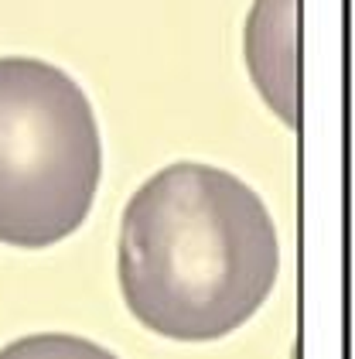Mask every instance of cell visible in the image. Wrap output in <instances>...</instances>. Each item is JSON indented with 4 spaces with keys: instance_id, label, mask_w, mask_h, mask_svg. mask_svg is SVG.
I'll use <instances>...</instances> for the list:
<instances>
[{
    "instance_id": "2",
    "label": "cell",
    "mask_w": 355,
    "mask_h": 359,
    "mask_svg": "<svg viewBox=\"0 0 355 359\" xmlns=\"http://www.w3.org/2000/svg\"><path fill=\"white\" fill-rule=\"evenodd\" d=\"M103 175L99 123L52 62L0 58V243L55 247L79 229Z\"/></svg>"
},
{
    "instance_id": "3",
    "label": "cell",
    "mask_w": 355,
    "mask_h": 359,
    "mask_svg": "<svg viewBox=\"0 0 355 359\" xmlns=\"http://www.w3.org/2000/svg\"><path fill=\"white\" fill-rule=\"evenodd\" d=\"M243 45L260 96L298 127V0H253Z\"/></svg>"
},
{
    "instance_id": "1",
    "label": "cell",
    "mask_w": 355,
    "mask_h": 359,
    "mask_svg": "<svg viewBox=\"0 0 355 359\" xmlns=\"http://www.w3.org/2000/svg\"><path fill=\"white\" fill-rule=\"evenodd\" d=\"M116 271L144 329L174 342H216L267 302L280 240L270 209L243 178L178 161L127 202Z\"/></svg>"
},
{
    "instance_id": "4",
    "label": "cell",
    "mask_w": 355,
    "mask_h": 359,
    "mask_svg": "<svg viewBox=\"0 0 355 359\" xmlns=\"http://www.w3.org/2000/svg\"><path fill=\"white\" fill-rule=\"evenodd\" d=\"M0 359H120L103 346L82 339V335H65V332H41V335H25L11 346L0 349Z\"/></svg>"
}]
</instances>
